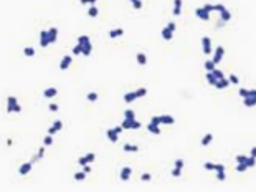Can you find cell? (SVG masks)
Segmentation results:
<instances>
[{
  "label": "cell",
  "instance_id": "cell-1",
  "mask_svg": "<svg viewBox=\"0 0 256 192\" xmlns=\"http://www.w3.org/2000/svg\"><path fill=\"white\" fill-rule=\"evenodd\" d=\"M78 43H81L83 45V55L85 57H89L91 55V51H93V45H91V40H89V37L88 35H81V37L78 38Z\"/></svg>",
  "mask_w": 256,
  "mask_h": 192
},
{
  "label": "cell",
  "instance_id": "cell-2",
  "mask_svg": "<svg viewBox=\"0 0 256 192\" xmlns=\"http://www.w3.org/2000/svg\"><path fill=\"white\" fill-rule=\"evenodd\" d=\"M7 104H8V106H7V111H8V113H13V111H15V113H20V111H22V106L18 104V101H17L15 96L7 98Z\"/></svg>",
  "mask_w": 256,
  "mask_h": 192
},
{
  "label": "cell",
  "instance_id": "cell-3",
  "mask_svg": "<svg viewBox=\"0 0 256 192\" xmlns=\"http://www.w3.org/2000/svg\"><path fill=\"white\" fill-rule=\"evenodd\" d=\"M195 15H197L200 20H203V22H208L210 20V12L205 8V7H198V8L195 10Z\"/></svg>",
  "mask_w": 256,
  "mask_h": 192
},
{
  "label": "cell",
  "instance_id": "cell-4",
  "mask_svg": "<svg viewBox=\"0 0 256 192\" xmlns=\"http://www.w3.org/2000/svg\"><path fill=\"white\" fill-rule=\"evenodd\" d=\"M223 55H225V48H223V47H216L215 51H213V61L218 65L220 61L223 60Z\"/></svg>",
  "mask_w": 256,
  "mask_h": 192
},
{
  "label": "cell",
  "instance_id": "cell-5",
  "mask_svg": "<svg viewBox=\"0 0 256 192\" xmlns=\"http://www.w3.org/2000/svg\"><path fill=\"white\" fill-rule=\"evenodd\" d=\"M202 47H203V53L205 55H212L213 50H212V41H210L208 37H203L202 38Z\"/></svg>",
  "mask_w": 256,
  "mask_h": 192
},
{
  "label": "cell",
  "instance_id": "cell-6",
  "mask_svg": "<svg viewBox=\"0 0 256 192\" xmlns=\"http://www.w3.org/2000/svg\"><path fill=\"white\" fill-rule=\"evenodd\" d=\"M94 159H96V154L94 152H89V154H86L85 158H79L78 159V162H79V166H86V164H91V162H94Z\"/></svg>",
  "mask_w": 256,
  "mask_h": 192
},
{
  "label": "cell",
  "instance_id": "cell-7",
  "mask_svg": "<svg viewBox=\"0 0 256 192\" xmlns=\"http://www.w3.org/2000/svg\"><path fill=\"white\" fill-rule=\"evenodd\" d=\"M50 45V38H48V30H41L40 33V47L41 48H46Z\"/></svg>",
  "mask_w": 256,
  "mask_h": 192
},
{
  "label": "cell",
  "instance_id": "cell-8",
  "mask_svg": "<svg viewBox=\"0 0 256 192\" xmlns=\"http://www.w3.org/2000/svg\"><path fill=\"white\" fill-rule=\"evenodd\" d=\"M73 63V57L71 55H65V57H63V60H61V63H59V70H63V71H65V70H68V66Z\"/></svg>",
  "mask_w": 256,
  "mask_h": 192
},
{
  "label": "cell",
  "instance_id": "cell-9",
  "mask_svg": "<svg viewBox=\"0 0 256 192\" xmlns=\"http://www.w3.org/2000/svg\"><path fill=\"white\" fill-rule=\"evenodd\" d=\"M131 174H132L131 167H122L121 169V181H129L131 179Z\"/></svg>",
  "mask_w": 256,
  "mask_h": 192
},
{
  "label": "cell",
  "instance_id": "cell-10",
  "mask_svg": "<svg viewBox=\"0 0 256 192\" xmlns=\"http://www.w3.org/2000/svg\"><path fill=\"white\" fill-rule=\"evenodd\" d=\"M48 38H50V45L55 43L58 38V28H55V27H51L50 30H48Z\"/></svg>",
  "mask_w": 256,
  "mask_h": 192
},
{
  "label": "cell",
  "instance_id": "cell-11",
  "mask_svg": "<svg viewBox=\"0 0 256 192\" xmlns=\"http://www.w3.org/2000/svg\"><path fill=\"white\" fill-rule=\"evenodd\" d=\"M31 164L33 162H23L22 166H20V169H18V172L22 174V176H27V174L31 171Z\"/></svg>",
  "mask_w": 256,
  "mask_h": 192
},
{
  "label": "cell",
  "instance_id": "cell-12",
  "mask_svg": "<svg viewBox=\"0 0 256 192\" xmlns=\"http://www.w3.org/2000/svg\"><path fill=\"white\" fill-rule=\"evenodd\" d=\"M147 131H150L152 134H160V124H155L150 121L149 124H147Z\"/></svg>",
  "mask_w": 256,
  "mask_h": 192
},
{
  "label": "cell",
  "instance_id": "cell-13",
  "mask_svg": "<svg viewBox=\"0 0 256 192\" xmlns=\"http://www.w3.org/2000/svg\"><path fill=\"white\" fill-rule=\"evenodd\" d=\"M106 136H107V139H109L111 142H117L119 134L116 132V129H107V131H106Z\"/></svg>",
  "mask_w": 256,
  "mask_h": 192
},
{
  "label": "cell",
  "instance_id": "cell-14",
  "mask_svg": "<svg viewBox=\"0 0 256 192\" xmlns=\"http://www.w3.org/2000/svg\"><path fill=\"white\" fill-rule=\"evenodd\" d=\"M160 35H162V38H164V40H167V41L174 38V32H172L170 28H167V27H165V28H162V32H160Z\"/></svg>",
  "mask_w": 256,
  "mask_h": 192
},
{
  "label": "cell",
  "instance_id": "cell-15",
  "mask_svg": "<svg viewBox=\"0 0 256 192\" xmlns=\"http://www.w3.org/2000/svg\"><path fill=\"white\" fill-rule=\"evenodd\" d=\"M228 85H230V80L223 76V78H220V80H218V83L215 85V88H218V89H223V88H228Z\"/></svg>",
  "mask_w": 256,
  "mask_h": 192
},
{
  "label": "cell",
  "instance_id": "cell-16",
  "mask_svg": "<svg viewBox=\"0 0 256 192\" xmlns=\"http://www.w3.org/2000/svg\"><path fill=\"white\" fill-rule=\"evenodd\" d=\"M136 99H137V93H136V91H129V93H126V95H124V101H126V103H134Z\"/></svg>",
  "mask_w": 256,
  "mask_h": 192
},
{
  "label": "cell",
  "instance_id": "cell-17",
  "mask_svg": "<svg viewBox=\"0 0 256 192\" xmlns=\"http://www.w3.org/2000/svg\"><path fill=\"white\" fill-rule=\"evenodd\" d=\"M174 15H180L182 13V0H174V10H172Z\"/></svg>",
  "mask_w": 256,
  "mask_h": 192
},
{
  "label": "cell",
  "instance_id": "cell-18",
  "mask_svg": "<svg viewBox=\"0 0 256 192\" xmlns=\"http://www.w3.org/2000/svg\"><path fill=\"white\" fill-rule=\"evenodd\" d=\"M56 93H58V89L53 88V86H50V88H46L43 91V95H45V98H55V96H56Z\"/></svg>",
  "mask_w": 256,
  "mask_h": 192
},
{
  "label": "cell",
  "instance_id": "cell-19",
  "mask_svg": "<svg viewBox=\"0 0 256 192\" xmlns=\"http://www.w3.org/2000/svg\"><path fill=\"white\" fill-rule=\"evenodd\" d=\"M206 81H208L210 85L215 86L216 83H218V78L215 76V73H213V71H208V73H206Z\"/></svg>",
  "mask_w": 256,
  "mask_h": 192
},
{
  "label": "cell",
  "instance_id": "cell-20",
  "mask_svg": "<svg viewBox=\"0 0 256 192\" xmlns=\"http://www.w3.org/2000/svg\"><path fill=\"white\" fill-rule=\"evenodd\" d=\"M122 35H124V30L122 28H114L109 32V38H119V37H122Z\"/></svg>",
  "mask_w": 256,
  "mask_h": 192
},
{
  "label": "cell",
  "instance_id": "cell-21",
  "mask_svg": "<svg viewBox=\"0 0 256 192\" xmlns=\"http://www.w3.org/2000/svg\"><path fill=\"white\" fill-rule=\"evenodd\" d=\"M243 99H245V106H246V108H253V106H256V98L248 96V98H243Z\"/></svg>",
  "mask_w": 256,
  "mask_h": 192
},
{
  "label": "cell",
  "instance_id": "cell-22",
  "mask_svg": "<svg viewBox=\"0 0 256 192\" xmlns=\"http://www.w3.org/2000/svg\"><path fill=\"white\" fill-rule=\"evenodd\" d=\"M136 119H129V118H124V121L121 123V126L124 129H132V123H134Z\"/></svg>",
  "mask_w": 256,
  "mask_h": 192
},
{
  "label": "cell",
  "instance_id": "cell-23",
  "mask_svg": "<svg viewBox=\"0 0 256 192\" xmlns=\"http://www.w3.org/2000/svg\"><path fill=\"white\" fill-rule=\"evenodd\" d=\"M212 141H213V134H210V132H208V134L203 136V139H202V142H200V144H202V146H208Z\"/></svg>",
  "mask_w": 256,
  "mask_h": 192
},
{
  "label": "cell",
  "instance_id": "cell-24",
  "mask_svg": "<svg viewBox=\"0 0 256 192\" xmlns=\"http://www.w3.org/2000/svg\"><path fill=\"white\" fill-rule=\"evenodd\" d=\"M122 149H124L126 152H137L139 151V148H137V146H134V144H124V146H122Z\"/></svg>",
  "mask_w": 256,
  "mask_h": 192
},
{
  "label": "cell",
  "instance_id": "cell-25",
  "mask_svg": "<svg viewBox=\"0 0 256 192\" xmlns=\"http://www.w3.org/2000/svg\"><path fill=\"white\" fill-rule=\"evenodd\" d=\"M136 58H137V63H139V65H147V57H146V53H142V51H141V53H137V57H136Z\"/></svg>",
  "mask_w": 256,
  "mask_h": 192
},
{
  "label": "cell",
  "instance_id": "cell-26",
  "mask_svg": "<svg viewBox=\"0 0 256 192\" xmlns=\"http://www.w3.org/2000/svg\"><path fill=\"white\" fill-rule=\"evenodd\" d=\"M175 123V118L169 116V114H165V116H162V124H174Z\"/></svg>",
  "mask_w": 256,
  "mask_h": 192
},
{
  "label": "cell",
  "instance_id": "cell-27",
  "mask_svg": "<svg viewBox=\"0 0 256 192\" xmlns=\"http://www.w3.org/2000/svg\"><path fill=\"white\" fill-rule=\"evenodd\" d=\"M98 13H99V10L96 8V5H91L89 10H88V15L89 17H98Z\"/></svg>",
  "mask_w": 256,
  "mask_h": 192
},
{
  "label": "cell",
  "instance_id": "cell-28",
  "mask_svg": "<svg viewBox=\"0 0 256 192\" xmlns=\"http://www.w3.org/2000/svg\"><path fill=\"white\" fill-rule=\"evenodd\" d=\"M43 156H45V148H40V151H38V154L35 156L33 159H31V162H37V161H40L41 158H43Z\"/></svg>",
  "mask_w": 256,
  "mask_h": 192
},
{
  "label": "cell",
  "instance_id": "cell-29",
  "mask_svg": "<svg viewBox=\"0 0 256 192\" xmlns=\"http://www.w3.org/2000/svg\"><path fill=\"white\" fill-rule=\"evenodd\" d=\"M83 50H85V48H83V45L78 43L75 48H73V55H83Z\"/></svg>",
  "mask_w": 256,
  "mask_h": 192
},
{
  "label": "cell",
  "instance_id": "cell-30",
  "mask_svg": "<svg viewBox=\"0 0 256 192\" xmlns=\"http://www.w3.org/2000/svg\"><path fill=\"white\" fill-rule=\"evenodd\" d=\"M124 118H129V119H136L134 109H126V111H124Z\"/></svg>",
  "mask_w": 256,
  "mask_h": 192
},
{
  "label": "cell",
  "instance_id": "cell-31",
  "mask_svg": "<svg viewBox=\"0 0 256 192\" xmlns=\"http://www.w3.org/2000/svg\"><path fill=\"white\" fill-rule=\"evenodd\" d=\"M215 61H213V60H208V61H206V63H205V68H206V71H213V70H215Z\"/></svg>",
  "mask_w": 256,
  "mask_h": 192
},
{
  "label": "cell",
  "instance_id": "cell-32",
  "mask_svg": "<svg viewBox=\"0 0 256 192\" xmlns=\"http://www.w3.org/2000/svg\"><path fill=\"white\" fill-rule=\"evenodd\" d=\"M246 169H248V164H246V162H238V166H236V171H238V172H245Z\"/></svg>",
  "mask_w": 256,
  "mask_h": 192
},
{
  "label": "cell",
  "instance_id": "cell-33",
  "mask_svg": "<svg viewBox=\"0 0 256 192\" xmlns=\"http://www.w3.org/2000/svg\"><path fill=\"white\" fill-rule=\"evenodd\" d=\"M216 179L222 181V182H223V181H226V172H225V171H218V172H216Z\"/></svg>",
  "mask_w": 256,
  "mask_h": 192
},
{
  "label": "cell",
  "instance_id": "cell-34",
  "mask_svg": "<svg viewBox=\"0 0 256 192\" xmlns=\"http://www.w3.org/2000/svg\"><path fill=\"white\" fill-rule=\"evenodd\" d=\"M98 99V93H94V91H91V93H88V101H91V103H94V101Z\"/></svg>",
  "mask_w": 256,
  "mask_h": 192
},
{
  "label": "cell",
  "instance_id": "cell-35",
  "mask_svg": "<svg viewBox=\"0 0 256 192\" xmlns=\"http://www.w3.org/2000/svg\"><path fill=\"white\" fill-rule=\"evenodd\" d=\"M85 177H86V172H85V171L75 174V179H76V181H85Z\"/></svg>",
  "mask_w": 256,
  "mask_h": 192
},
{
  "label": "cell",
  "instance_id": "cell-36",
  "mask_svg": "<svg viewBox=\"0 0 256 192\" xmlns=\"http://www.w3.org/2000/svg\"><path fill=\"white\" fill-rule=\"evenodd\" d=\"M23 53H25V57H33L35 55V50L31 47H27L25 50H23Z\"/></svg>",
  "mask_w": 256,
  "mask_h": 192
},
{
  "label": "cell",
  "instance_id": "cell-37",
  "mask_svg": "<svg viewBox=\"0 0 256 192\" xmlns=\"http://www.w3.org/2000/svg\"><path fill=\"white\" fill-rule=\"evenodd\" d=\"M43 144H45V146H50V144H53V136H51V134H48L46 138L43 139Z\"/></svg>",
  "mask_w": 256,
  "mask_h": 192
},
{
  "label": "cell",
  "instance_id": "cell-38",
  "mask_svg": "<svg viewBox=\"0 0 256 192\" xmlns=\"http://www.w3.org/2000/svg\"><path fill=\"white\" fill-rule=\"evenodd\" d=\"M228 80H230V83H233V85H238V83H240V78H238L236 75H230Z\"/></svg>",
  "mask_w": 256,
  "mask_h": 192
},
{
  "label": "cell",
  "instance_id": "cell-39",
  "mask_svg": "<svg viewBox=\"0 0 256 192\" xmlns=\"http://www.w3.org/2000/svg\"><path fill=\"white\" fill-rule=\"evenodd\" d=\"M246 164H248V167H254V164H256V158L250 156V158L246 159Z\"/></svg>",
  "mask_w": 256,
  "mask_h": 192
},
{
  "label": "cell",
  "instance_id": "cell-40",
  "mask_svg": "<svg viewBox=\"0 0 256 192\" xmlns=\"http://www.w3.org/2000/svg\"><path fill=\"white\" fill-rule=\"evenodd\" d=\"M132 7H134L136 10H141L142 8V0H134V2H132Z\"/></svg>",
  "mask_w": 256,
  "mask_h": 192
},
{
  "label": "cell",
  "instance_id": "cell-41",
  "mask_svg": "<svg viewBox=\"0 0 256 192\" xmlns=\"http://www.w3.org/2000/svg\"><path fill=\"white\" fill-rule=\"evenodd\" d=\"M180 174H182V169H180V167H174V169H172V176H174V177H178Z\"/></svg>",
  "mask_w": 256,
  "mask_h": 192
},
{
  "label": "cell",
  "instance_id": "cell-42",
  "mask_svg": "<svg viewBox=\"0 0 256 192\" xmlns=\"http://www.w3.org/2000/svg\"><path fill=\"white\" fill-rule=\"evenodd\" d=\"M136 93H137V98H142V96L147 95V89H146V88H139Z\"/></svg>",
  "mask_w": 256,
  "mask_h": 192
},
{
  "label": "cell",
  "instance_id": "cell-43",
  "mask_svg": "<svg viewBox=\"0 0 256 192\" xmlns=\"http://www.w3.org/2000/svg\"><path fill=\"white\" fill-rule=\"evenodd\" d=\"M152 123H155V124H162V116H152Z\"/></svg>",
  "mask_w": 256,
  "mask_h": 192
},
{
  "label": "cell",
  "instance_id": "cell-44",
  "mask_svg": "<svg viewBox=\"0 0 256 192\" xmlns=\"http://www.w3.org/2000/svg\"><path fill=\"white\" fill-rule=\"evenodd\" d=\"M236 162H246V159H248V156H243V154H240V156H236Z\"/></svg>",
  "mask_w": 256,
  "mask_h": 192
},
{
  "label": "cell",
  "instance_id": "cell-45",
  "mask_svg": "<svg viewBox=\"0 0 256 192\" xmlns=\"http://www.w3.org/2000/svg\"><path fill=\"white\" fill-rule=\"evenodd\" d=\"M213 171H216V172L218 171H225V166L223 164H213Z\"/></svg>",
  "mask_w": 256,
  "mask_h": 192
},
{
  "label": "cell",
  "instance_id": "cell-46",
  "mask_svg": "<svg viewBox=\"0 0 256 192\" xmlns=\"http://www.w3.org/2000/svg\"><path fill=\"white\" fill-rule=\"evenodd\" d=\"M240 96L241 98H246L248 96V89L246 88H240Z\"/></svg>",
  "mask_w": 256,
  "mask_h": 192
},
{
  "label": "cell",
  "instance_id": "cell-47",
  "mask_svg": "<svg viewBox=\"0 0 256 192\" xmlns=\"http://www.w3.org/2000/svg\"><path fill=\"white\" fill-rule=\"evenodd\" d=\"M53 126H55V129H56V131H59V129L63 128V123H61V121H55Z\"/></svg>",
  "mask_w": 256,
  "mask_h": 192
},
{
  "label": "cell",
  "instance_id": "cell-48",
  "mask_svg": "<svg viewBox=\"0 0 256 192\" xmlns=\"http://www.w3.org/2000/svg\"><path fill=\"white\" fill-rule=\"evenodd\" d=\"M213 73H215V76H216V78H218V80H220V78H223V76H225V75H223L222 71H220V70H216V68L213 70Z\"/></svg>",
  "mask_w": 256,
  "mask_h": 192
},
{
  "label": "cell",
  "instance_id": "cell-49",
  "mask_svg": "<svg viewBox=\"0 0 256 192\" xmlns=\"http://www.w3.org/2000/svg\"><path fill=\"white\" fill-rule=\"evenodd\" d=\"M141 179H142V181H150V174H149V172H144L142 176H141Z\"/></svg>",
  "mask_w": 256,
  "mask_h": 192
},
{
  "label": "cell",
  "instance_id": "cell-50",
  "mask_svg": "<svg viewBox=\"0 0 256 192\" xmlns=\"http://www.w3.org/2000/svg\"><path fill=\"white\" fill-rule=\"evenodd\" d=\"M175 167H180V169H182V167H184V161L177 159V161H175Z\"/></svg>",
  "mask_w": 256,
  "mask_h": 192
},
{
  "label": "cell",
  "instance_id": "cell-51",
  "mask_svg": "<svg viewBox=\"0 0 256 192\" xmlns=\"http://www.w3.org/2000/svg\"><path fill=\"white\" fill-rule=\"evenodd\" d=\"M205 169L206 171H213V162H205Z\"/></svg>",
  "mask_w": 256,
  "mask_h": 192
},
{
  "label": "cell",
  "instance_id": "cell-52",
  "mask_svg": "<svg viewBox=\"0 0 256 192\" xmlns=\"http://www.w3.org/2000/svg\"><path fill=\"white\" fill-rule=\"evenodd\" d=\"M48 108H50V111H58V104H55V103H51Z\"/></svg>",
  "mask_w": 256,
  "mask_h": 192
},
{
  "label": "cell",
  "instance_id": "cell-53",
  "mask_svg": "<svg viewBox=\"0 0 256 192\" xmlns=\"http://www.w3.org/2000/svg\"><path fill=\"white\" fill-rule=\"evenodd\" d=\"M81 3H89V5H94L96 3V0H79Z\"/></svg>",
  "mask_w": 256,
  "mask_h": 192
},
{
  "label": "cell",
  "instance_id": "cell-54",
  "mask_svg": "<svg viewBox=\"0 0 256 192\" xmlns=\"http://www.w3.org/2000/svg\"><path fill=\"white\" fill-rule=\"evenodd\" d=\"M56 132H58V131L55 129V126H51L50 129H48V134H51V136H53V134H56Z\"/></svg>",
  "mask_w": 256,
  "mask_h": 192
},
{
  "label": "cell",
  "instance_id": "cell-55",
  "mask_svg": "<svg viewBox=\"0 0 256 192\" xmlns=\"http://www.w3.org/2000/svg\"><path fill=\"white\" fill-rule=\"evenodd\" d=\"M167 28H170L172 32H175V23L174 22H170V23H167Z\"/></svg>",
  "mask_w": 256,
  "mask_h": 192
},
{
  "label": "cell",
  "instance_id": "cell-56",
  "mask_svg": "<svg viewBox=\"0 0 256 192\" xmlns=\"http://www.w3.org/2000/svg\"><path fill=\"white\" fill-rule=\"evenodd\" d=\"M141 128V123H139V121H134V123H132V129H139Z\"/></svg>",
  "mask_w": 256,
  "mask_h": 192
},
{
  "label": "cell",
  "instance_id": "cell-57",
  "mask_svg": "<svg viewBox=\"0 0 256 192\" xmlns=\"http://www.w3.org/2000/svg\"><path fill=\"white\" fill-rule=\"evenodd\" d=\"M83 171L88 174V172H91V167H89V164H86V166H83Z\"/></svg>",
  "mask_w": 256,
  "mask_h": 192
},
{
  "label": "cell",
  "instance_id": "cell-58",
  "mask_svg": "<svg viewBox=\"0 0 256 192\" xmlns=\"http://www.w3.org/2000/svg\"><path fill=\"white\" fill-rule=\"evenodd\" d=\"M250 156H253V158H256V148H251V154Z\"/></svg>",
  "mask_w": 256,
  "mask_h": 192
},
{
  "label": "cell",
  "instance_id": "cell-59",
  "mask_svg": "<svg viewBox=\"0 0 256 192\" xmlns=\"http://www.w3.org/2000/svg\"><path fill=\"white\" fill-rule=\"evenodd\" d=\"M129 2H131V3H132V2H134V0H129Z\"/></svg>",
  "mask_w": 256,
  "mask_h": 192
}]
</instances>
